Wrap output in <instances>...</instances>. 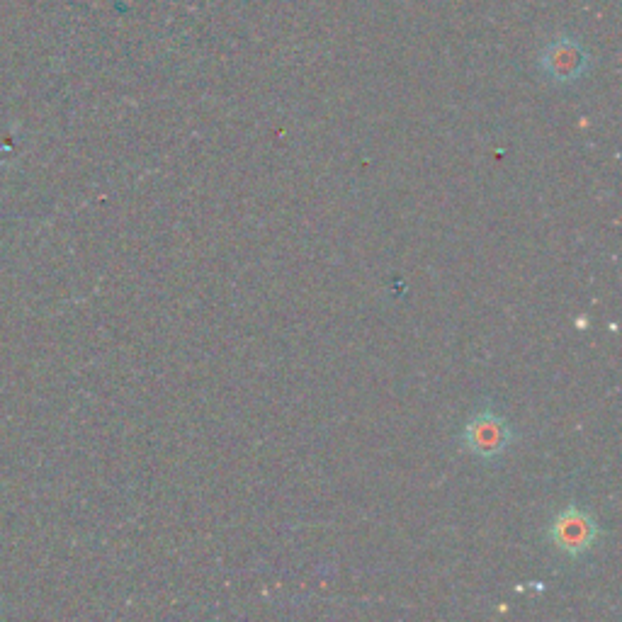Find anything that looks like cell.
Returning <instances> with one entry per match:
<instances>
[{"instance_id":"6da1fadb","label":"cell","mask_w":622,"mask_h":622,"mask_svg":"<svg viewBox=\"0 0 622 622\" xmlns=\"http://www.w3.org/2000/svg\"><path fill=\"white\" fill-rule=\"evenodd\" d=\"M462 440L472 455L482 457V460H496L513 443V431L501 416L491 414V411H479L467 421Z\"/></svg>"},{"instance_id":"7a4b0ae2","label":"cell","mask_w":622,"mask_h":622,"mask_svg":"<svg viewBox=\"0 0 622 622\" xmlns=\"http://www.w3.org/2000/svg\"><path fill=\"white\" fill-rule=\"evenodd\" d=\"M598 537V523L588 511L571 506L567 511L559 513L550 525V540L559 552L569 557H579L588 552Z\"/></svg>"}]
</instances>
